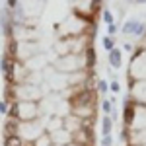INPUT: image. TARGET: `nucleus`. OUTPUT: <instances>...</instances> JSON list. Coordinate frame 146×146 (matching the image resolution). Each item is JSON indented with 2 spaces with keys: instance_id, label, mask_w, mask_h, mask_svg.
I'll use <instances>...</instances> for the list:
<instances>
[{
  "instance_id": "1",
  "label": "nucleus",
  "mask_w": 146,
  "mask_h": 146,
  "mask_svg": "<svg viewBox=\"0 0 146 146\" xmlns=\"http://www.w3.org/2000/svg\"><path fill=\"white\" fill-rule=\"evenodd\" d=\"M2 74L8 82L14 80V58H10L8 55H4V58H2Z\"/></svg>"
},
{
  "instance_id": "2",
  "label": "nucleus",
  "mask_w": 146,
  "mask_h": 146,
  "mask_svg": "<svg viewBox=\"0 0 146 146\" xmlns=\"http://www.w3.org/2000/svg\"><path fill=\"white\" fill-rule=\"evenodd\" d=\"M109 62H111V64H113L115 68H119V66H121V53H119L117 49L109 53Z\"/></svg>"
},
{
  "instance_id": "3",
  "label": "nucleus",
  "mask_w": 146,
  "mask_h": 146,
  "mask_svg": "<svg viewBox=\"0 0 146 146\" xmlns=\"http://www.w3.org/2000/svg\"><path fill=\"white\" fill-rule=\"evenodd\" d=\"M4 146H22V138L20 136H6L4 138Z\"/></svg>"
},
{
  "instance_id": "4",
  "label": "nucleus",
  "mask_w": 146,
  "mask_h": 146,
  "mask_svg": "<svg viewBox=\"0 0 146 146\" xmlns=\"http://www.w3.org/2000/svg\"><path fill=\"white\" fill-rule=\"evenodd\" d=\"M133 119H135V109L131 107V105H127L125 107V123H133Z\"/></svg>"
},
{
  "instance_id": "5",
  "label": "nucleus",
  "mask_w": 146,
  "mask_h": 146,
  "mask_svg": "<svg viewBox=\"0 0 146 146\" xmlns=\"http://www.w3.org/2000/svg\"><path fill=\"white\" fill-rule=\"evenodd\" d=\"M109 133H111V119L109 117H103V135L109 136Z\"/></svg>"
},
{
  "instance_id": "6",
  "label": "nucleus",
  "mask_w": 146,
  "mask_h": 146,
  "mask_svg": "<svg viewBox=\"0 0 146 146\" xmlns=\"http://www.w3.org/2000/svg\"><path fill=\"white\" fill-rule=\"evenodd\" d=\"M136 22H131V23H127V25H125V31H127V33H129V31H133V29H136V25H135Z\"/></svg>"
},
{
  "instance_id": "7",
  "label": "nucleus",
  "mask_w": 146,
  "mask_h": 146,
  "mask_svg": "<svg viewBox=\"0 0 146 146\" xmlns=\"http://www.w3.org/2000/svg\"><path fill=\"white\" fill-rule=\"evenodd\" d=\"M88 64H94V49H90V51H88Z\"/></svg>"
},
{
  "instance_id": "8",
  "label": "nucleus",
  "mask_w": 146,
  "mask_h": 146,
  "mask_svg": "<svg viewBox=\"0 0 146 146\" xmlns=\"http://www.w3.org/2000/svg\"><path fill=\"white\" fill-rule=\"evenodd\" d=\"M103 45H105V49H111V47H113V41L109 39V37H105V39H103Z\"/></svg>"
},
{
  "instance_id": "9",
  "label": "nucleus",
  "mask_w": 146,
  "mask_h": 146,
  "mask_svg": "<svg viewBox=\"0 0 146 146\" xmlns=\"http://www.w3.org/2000/svg\"><path fill=\"white\" fill-rule=\"evenodd\" d=\"M12 117H18V105L16 103L12 105Z\"/></svg>"
},
{
  "instance_id": "10",
  "label": "nucleus",
  "mask_w": 146,
  "mask_h": 146,
  "mask_svg": "<svg viewBox=\"0 0 146 146\" xmlns=\"http://www.w3.org/2000/svg\"><path fill=\"white\" fill-rule=\"evenodd\" d=\"M103 109H105V111H111V103H109V101H103Z\"/></svg>"
},
{
  "instance_id": "11",
  "label": "nucleus",
  "mask_w": 146,
  "mask_h": 146,
  "mask_svg": "<svg viewBox=\"0 0 146 146\" xmlns=\"http://www.w3.org/2000/svg\"><path fill=\"white\" fill-rule=\"evenodd\" d=\"M103 18H105V22H109V25H111V14H109V12H105Z\"/></svg>"
},
{
  "instance_id": "12",
  "label": "nucleus",
  "mask_w": 146,
  "mask_h": 146,
  "mask_svg": "<svg viewBox=\"0 0 146 146\" xmlns=\"http://www.w3.org/2000/svg\"><path fill=\"white\" fill-rule=\"evenodd\" d=\"M100 90H101V92L107 90V84H105V82H100Z\"/></svg>"
},
{
  "instance_id": "13",
  "label": "nucleus",
  "mask_w": 146,
  "mask_h": 146,
  "mask_svg": "<svg viewBox=\"0 0 146 146\" xmlns=\"http://www.w3.org/2000/svg\"><path fill=\"white\" fill-rule=\"evenodd\" d=\"M111 90L113 92H119V84H117V82H113V84H111Z\"/></svg>"
},
{
  "instance_id": "14",
  "label": "nucleus",
  "mask_w": 146,
  "mask_h": 146,
  "mask_svg": "<svg viewBox=\"0 0 146 146\" xmlns=\"http://www.w3.org/2000/svg\"><path fill=\"white\" fill-rule=\"evenodd\" d=\"M109 142H111V138H109V136H105V138H103V146H109Z\"/></svg>"
},
{
  "instance_id": "15",
  "label": "nucleus",
  "mask_w": 146,
  "mask_h": 146,
  "mask_svg": "<svg viewBox=\"0 0 146 146\" xmlns=\"http://www.w3.org/2000/svg\"><path fill=\"white\" fill-rule=\"evenodd\" d=\"M0 113H6V103H0Z\"/></svg>"
}]
</instances>
